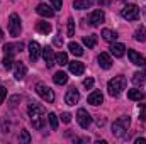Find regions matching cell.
<instances>
[{"label":"cell","mask_w":146,"mask_h":144,"mask_svg":"<svg viewBox=\"0 0 146 144\" xmlns=\"http://www.w3.org/2000/svg\"><path fill=\"white\" fill-rule=\"evenodd\" d=\"M27 114H29V119H31V122H33V127H34V129H42L44 120H46V112H44L42 105L33 102V104L29 105V108H27Z\"/></svg>","instance_id":"cell-1"},{"label":"cell","mask_w":146,"mask_h":144,"mask_svg":"<svg viewBox=\"0 0 146 144\" xmlns=\"http://www.w3.org/2000/svg\"><path fill=\"white\" fill-rule=\"evenodd\" d=\"M126 85H127V80L126 76L119 75V76H114L107 83V90H109V95L110 97H119L122 93V90H126Z\"/></svg>","instance_id":"cell-2"},{"label":"cell","mask_w":146,"mask_h":144,"mask_svg":"<svg viewBox=\"0 0 146 144\" xmlns=\"http://www.w3.org/2000/svg\"><path fill=\"white\" fill-rule=\"evenodd\" d=\"M129 126H131V119L126 117V115H122L117 120H114V124H112V134L115 137H122L126 134V131L129 129Z\"/></svg>","instance_id":"cell-3"},{"label":"cell","mask_w":146,"mask_h":144,"mask_svg":"<svg viewBox=\"0 0 146 144\" xmlns=\"http://www.w3.org/2000/svg\"><path fill=\"white\" fill-rule=\"evenodd\" d=\"M9 32L12 37H19L22 32V24H21V17L17 14H10L9 17Z\"/></svg>","instance_id":"cell-4"},{"label":"cell","mask_w":146,"mask_h":144,"mask_svg":"<svg viewBox=\"0 0 146 144\" xmlns=\"http://www.w3.org/2000/svg\"><path fill=\"white\" fill-rule=\"evenodd\" d=\"M36 92H37V95H39L42 100H46L48 104H53V102H54V92H53L46 83H37Z\"/></svg>","instance_id":"cell-5"},{"label":"cell","mask_w":146,"mask_h":144,"mask_svg":"<svg viewBox=\"0 0 146 144\" xmlns=\"http://www.w3.org/2000/svg\"><path fill=\"white\" fill-rule=\"evenodd\" d=\"M121 15L126 20H138V17H139V7L136 3H129V5H126L121 10Z\"/></svg>","instance_id":"cell-6"},{"label":"cell","mask_w":146,"mask_h":144,"mask_svg":"<svg viewBox=\"0 0 146 144\" xmlns=\"http://www.w3.org/2000/svg\"><path fill=\"white\" fill-rule=\"evenodd\" d=\"M76 120H78V126L82 129H87L90 126V122H92V117H90V114L85 108H78L76 110Z\"/></svg>","instance_id":"cell-7"},{"label":"cell","mask_w":146,"mask_h":144,"mask_svg":"<svg viewBox=\"0 0 146 144\" xmlns=\"http://www.w3.org/2000/svg\"><path fill=\"white\" fill-rule=\"evenodd\" d=\"M106 20V14L100 10V9H97V10H94L90 15H88V19H87V22L90 24V26H94V27H97V26H100L102 22Z\"/></svg>","instance_id":"cell-8"},{"label":"cell","mask_w":146,"mask_h":144,"mask_svg":"<svg viewBox=\"0 0 146 144\" xmlns=\"http://www.w3.org/2000/svg\"><path fill=\"white\" fill-rule=\"evenodd\" d=\"M127 56H129V61H131L133 65H136V66H146L145 56H141L138 51H134V49H127Z\"/></svg>","instance_id":"cell-9"},{"label":"cell","mask_w":146,"mask_h":144,"mask_svg":"<svg viewBox=\"0 0 146 144\" xmlns=\"http://www.w3.org/2000/svg\"><path fill=\"white\" fill-rule=\"evenodd\" d=\"M42 58H44V63H46L48 68H53V66H54L56 58H54V53H53L51 46H46V48L42 49Z\"/></svg>","instance_id":"cell-10"},{"label":"cell","mask_w":146,"mask_h":144,"mask_svg":"<svg viewBox=\"0 0 146 144\" xmlns=\"http://www.w3.org/2000/svg\"><path fill=\"white\" fill-rule=\"evenodd\" d=\"M24 49V44L22 42H15V44H12V42H7V44H3V54H15V53H21Z\"/></svg>","instance_id":"cell-11"},{"label":"cell","mask_w":146,"mask_h":144,"mask_svg":"<svg viewBox=\"0 0 146 144\" xmlns=\"http://www.w3.org/2000/svg\"><path fill=\"white\" fill-rule=\"evenodd\" d=\"M78 100H80V93H78L76 88H73L72 87V88L66 92V95H65V102H66L68 105H76Z\"/></svg>","instance_id":"cell-12"},{"label":"cell","mask_w":146,"mask_h":144,"mask_svg":"<svg viewBox=\"0 0 146 144\" xmlns=\"http://www.w3.org/2000/svg\"><path fill=\"white\" fill-rule=\"evenodd\" d=\"M39 54H41V46L37 44L36 41H31L29 42V58L33 63H36L39 59Z\"/></svg>","instance_id":"cell-13"},{"label":"cell","mask_w":146,"mask_h":144,"mask_svg":"<svg viewBox=\"0 0 146 144\" xmlns=\"http://www.w3.org/2000/svg\"><path fill=\"white\" fill-rule=\"evenodd\" d=\"M36 12L41 15V17H48V19L54 15V10H53L49 5H46V3H39V5L36 7Z\"/></svg>","instance_id":"cell-14"},{"label":"cell","mask_w":146,"mask_h":144,"mask_svg":"<svg viewBox=\"0 0 146 144\" xmlns=\"http://www.w3.org/2000/svg\"><path fill=\"white\" fill-rule=\"evenodd\" d=\"M68 66H70V73H73L75 76H80L85 71V65L82 61H72V63H68Z\"/></svg>","instance_id":"cell-15"},{"label":"cell","mask_w":146,"mask_h":144,"mask_svg":"<svg viewBox=\"0 0 146 144\" xmlns=\"http://www.w3.org/2000/svg\"><path fill=\"white\" fill-rule=\"evenodd\" d=\"M97 61H99V66L104 68V70H109L110 66H112V59H110V56L107 53H100L99 58H97Z\"/></svg>","instance_id":"cell-16"},{"label":"cell","mask_w":146,"mask_h":144,"mask_svg":"<svg viewBox=\"0 0 146 144\" xmlns=\"http://www.w3.org/2000/svg\"><path fill=\"white\" fill-rule=\"evenodd\" d=\"M87 100H88V104H90V105H100V104L104 102V95H102L99 90H95V92H92V93L88 95V98H87Z\"/></svg>","instance_id":"cell-17"},{"label":"cell","mask_w":146,"mask_h":144,"mask_svg":"<svg viewBox=\"0 0 146 144\" xmlns=\"http://www.w3.org/2000/svg\"><path fill=\"white\" fill-rule=\"evenodd\" d=\"M109 49H110V54H114L115 58H122V56H124V53H126V46H124V44H121V42L112 44Z\"/></svg>","instance_id":"cell-18"},{"label":"cell","mask_w":146,"mask_h":144,"mask_svg":"<svg viewBox=\"0 0 146 144\" xmlns=\"http://www.w3.org/2000/svg\"><path fill=\"white\" fill-rule=\"evenodd\" d=\"M26 75H27V68H26V65L19 61V63L15 65V73H14L15 80H19V81H21V80H24V78H26Z\"/></svg>","instance_id":"cell-19"},{"label":"cell","mask_w":146,"mask_h":144,"mask_svg":"<svg viewBox=\"0 0 146 144\" xmlns=\"http://www.w3.org/2000/svg\"><path fill=\"white\" fill-rule=\"evenodd\" d=\"M127 98L129 100H134V102H141L145 98V93L139 88H133V90H127Z\"/></svg>","instance_id":"cell-20"},{"label":"cell","mask_w":146,"mask_h":144,"mask_svg":"<svg viewBox=\"0 0 146 144\" xmlns=\"http://www.w3.org/2000/svg\"><path fill=\"white\" fill-rule=\"evenodd\" d=\"M36 29L41 34H49L51 32V24L46 22V20H39V22H36Z\"/></svg>","instance_id":"cell-21"},{"label":"cell","mask_w":146,"mask_h":144,"mask_svg":"<svg viewBox=\"0 0 146 144\" xmlns=\"http://www.w3.org/2000/svg\"><path fill=\"white\" fill-rule=\"evenodd\" d=\"M53 81H54L56 85H65V83L68 81V75H66L65 71L54 73V76H53Z\"/></svg>","instance_id":"cell-22"},{"label":"cell","mask_w":146,"mask_h":144,"mask_svg":"<svg viewBox=\"0 0 146 144\" xmlns=\"http://www.w3.org/2000/svg\"><path fill=\"white\" fill-rule=\"evenodd\" d=\"M92 7V0H75L73 2V9L76 10H83V9H90Z\"/></svg>","instance_id":"cell-23"},{"label":"cell","mask_w":146,"mask_h":144,"mask_svg":"<svg viewBox=\"0 0 146 144\" xmlns=\"http://www.w3.org/2000/svg\"><path fill=\"white\" fill-rule=\"evenodd\" d=\"M102 37L107 41V42H114L117 39V32L115 31H110V29H102Z\"/></svg>","instance_id":"cell-24"},{"label":"cell","mask_w":146,"mask_h":144,"mask_svg":"<svg viewBox=\"0 0 146 144\" xmlns=\"http://www.w3.org/2000/svg\"><path fill=\"white\" fill-rule=\"evenodd\" d=\"M68 49H70V53L75 54V56H82L83 54V49H82V46L78 42H70L68 44Z\"/></svg>","instance_id":"cell-25"},{"label":"cell","mask_w":146,"mask_h":144,"mask_svg":"<svg viewBox=\"0 0 146 144\" xmlns=\"http://www.w3.org/2000/svg\"><path fill=\"white\" fill-rule=\"evenodd\" d=\"M83 44L87 46V48H95V44H97V36L95 34H90V36H83Z\"/></svg>","instance_id":"cell-26"},{"label":"cell","mask_w":146,"mask_h":144,"mask_svg":"<svg viewBox=\"0 0 146 144\" xmlns=\"http://www.w3.org/2000/svg\"><path fill=\"white\" fill-rule=\"evenodd\" d=\"M2 63H3V68H5V70H10V68L14 66V56H12V54H5Z\"/></svg>","instance_id":"cell-27"},{"label":"cell","mask_w":146,"mask_h":144,"mask_svg":"<svg viewBox=\"0 0 146 144\" xmlns=\"http://www.w3.org/2000/svg\"><path fill=\"white\" fill-rule=\"evenodd\" d=\"M134 39H136V41L145 42V41H146V31H145V27H138V29H136V32H134Z\"/></svg>","instance_id":"cell-28"},{"label":"cell","mask_w":146,"mask_h":144,"mask_svg":"<svg viewBox=\"0 0 146 144\" xmlns=\"http://www.w3.org/2000/svg\"><path fill=\"white\" fill-rule=\"evenodd\" d=\"M56 63H58L60 66L68 65V56H66V53H58V54H56Z\"/></svg>","instance_id":"cell-29"},{"label":"cell","mask_w":146,"mask_h":144,"mask_svg":"<svg viewBox=\"0 0 146 144\" xmlns=\"http://www.w3.org/2000/svg\"><path fill=\"white\" fill-rule=\"evenodd\" d=\"M48 119H49V124H51V129H53V131H56V129H58V117H56V114H53V112H49V114H48Z\"/></svg>","instance_id":"cell-30"},{"label":"cell","mask_w":146,"mask_h":144,"mask_svg":"<svg viewBox=\"0 0 146 144\" xmlns=\"http://www.w3.org/2000/svg\"><path fill=\"white\" fill-rule=\"evenodd\" d=\"M133 83H134V85H138V87H139V85H143V83H145L143 73H141V71H136V73H134V75H133Z\"/></svg>","instance_id":"cell-31"},{"label":"cell","mask_w":146,"mask_h":144,"mask_svg":"<svg viewBox=\"0 0 146 144\" xmlns=\"http://www.w3.org/2000/svg\"><path fill=\"white\" fill-rule=\"evenodd\" d=\"M66 34L72 37L75 34V20H73V17L68 19V26H66Z\"/></svg>","instance_id":"cell-32"},{"label":"cell","mask_w":146,"mask_h":144,"mask_svg":"<svg viewBox=\"0 0 146 144\" xmlns=\"http://www.w3.org/2000/svg\"><path fill=\"white\" fill-rule=\"evenodd\" d=\"M19 141H21V143H31V136H29V131H26V129H24V131H21V136H19Z\"/></svg>","instance_id":"cell-33"},{"label":"cell","mask_w":146,"mask_h":144,"mask_svg":"<svg viewBox=\"0 0 146 144\" xmlns=\"http://www.w3.org/2000/svg\"><path fill=\"white\" fill-rule=\"evenodd\" d=\"M139 120H146V104H139Z\"/></svg>","instance_id":"cell-34"},{"label":"cell","mask_w":146,"mask_h":144,"mask_svg":"<svg viewBox=\"0 0 146 144\" xmlns=\"http://www.w3.org/2000/svg\"><path fill=\"white\" fill-rule=\"evenodd\" d=\"M83 87H85L87 90H92V87H94V78H85V80H83Z\"/></svg>","instance_id":"cell-35"},{"label":"cell","mask_w":146,"mask_h":144,"mask_svg":"<svg viewBox=\"0 0 146 144\" xmlns=\"http://www.w3.org/2000/svg\"><path fill=\"white\" fill-rule=\"evenodd\" d=\"M70 120H72V115H70L68 112H63V114H61V122H65V124H68Z\"/></svg>","instance_id":"cell-36"},{"label":"cell","mask_w":146,"mask_h":144,"mask_svg":"<svg viewBox=\"0 0 146 144\" xmlns=\"http://www.w3.org/2000/svg\"><path fill=\"white\" fill-rule=\"evenodd\" d=\"M5 97H7V90H5V87H0V105L3 104Z\"/></svg>","instance_id":"cell-37"},{"label":"cell","mask_w":146,"mask_h":144,"mask_svg":"<svg viewBox=\"0 0 146 144\" xmlns=\"http://www.w3.org/2000/svg\"><path fill=\"white\" fill-rule=\"evenodd\" d=\"M51 3H53V9H56V10H60L63 7V0H51Z\"/></svg>","instance_id":"cell-38"},{"label":"cell","mask_w":146,"mask_h":144,"mask_svg":"<svg viewBox=\"0 0 146 144\" xmlns=\"http://www.w3.org/2000/svg\"><path fill=\"white\" fill-rule=\"evenodd\" d=\"M17 102H21V97H17V95H15V97H12V98H10V107L14 108L15 105H17Z\"/></svg>","instance_id":"cell-39"},{"label":"cell","mask_w":146,"mask_h":144,"mask_svg":"<svg viewBox=\"0 0 146 144\" xmlns=\"http://www.w3.org/2000/svg\"><path fill=\"white\" fill-rule=\"evenodd\" d=\"M53 44H54V46H61V44H63V39L60 37V34H58V36L53 39Z\"/></svg>","instance_id":"cell-40"},{"label":"cell","mask_w":146,"mask_h":144,"mask_svg":"<svg viewBox=\"0 0 146 144\" xmlns=\"http://www.w3.org/2000/svg\"><path fill=\"white\" fill-rule=\"evenodd\" d=\"M97 126H99V127L106 126V119H104V117H97Z\"/></svg>","instance_id":"cell-41"},{"label":"cell","mask_w":146,"mask_h":144,"mask_svg":"<svg viewBox=\"0 0 146 144\" xmlns=\"http://www.w3.org/2000/svg\"><path fill=\"white\" fill-rule=\"evenodd\" d=\"M134 143H136V144H145L146 139H145V137H138V139H134Z\"/></svg>","instance_id":"cell-42"},{"label":"cell","mask_w":146,"mask_h":144,"mask_svg":"<svg viewBox=\"0 0 146 144\" xmlns=\"http://www.w3.org/2000/svg\"><path fill=\"white\" fill-rule=\"evenodd\" d=\"M97 2H99V3H104V5H106V3H109V0H97Z\"/></svg>","instance_id":"cell-43"},{"label":"cell","mask_w":146,"mask_h":144,"mask_svg":"<svg viewBox=\"0 0 146 144\" xmlns=\"http://www.w3.org/2000/svg\"><path fill=\"white\" fill-rule=\"evenodd\" d=\"M141 73H143V78H145V83H146V70L145 71H141Z\"/></svg>","instance_id":"cell-44"},{"label":"cell","mask_w":146,"mask_h":144,"mask_svg":"<svg viewBox=\"0 0 146 144\" xmlns=\"http://www.w3.org/2000/svg\"><path fill=\"white\" fill-rule=\"evenodd\" d=\"M2 36H3V32H2V29H0V37H2Z\"/></svg>","instance_id":"cell-45"}]
</instances>
